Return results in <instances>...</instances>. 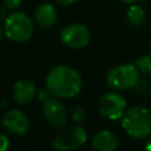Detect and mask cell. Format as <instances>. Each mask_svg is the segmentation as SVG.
<instances>
[{"label": "cell", "instance_id": "20", "mask_svg": "<svg viewBox=\"0 0 151 151\" xmlns=\"http://www.w3.org/2000/svg\"><path fill=\"white\" fill-rule=\"evenodd\" d=\"M0 9H1V13H0V15H1V19H2V20H5V19L7 18V11H8V7H7L5 4H2Z\"/></svg>", "mask_w": 151, "mask_h": 151}, {"label": "cell", "instance_id": "12", "mask_svg": "<svg viewBox=\"0 0 151 151\" xmlns=\"http://www.w3.org/2000/svg\"><path fill=\"white\" fill-rule=\"evenodd\" d=\"M34 19L35 22L42 27V28H50L52 27L57 19H58V12L57 8L48 2H44L39 5L34 11Z\"/></svg>", "mask_w": 151, "mask_h": 151}, {"label": "cell", "instance_id": "23", "mask_svg": "<svg viewBox=\"0 0 151 151\" xmlns=\"http://www.w3.org/2000/svg\"><path fill=\"white\" fill-rule=\"evenodd\" d=\"M149 54H150V55H151V50H150V52H149Z\"/></svg>", "mask_w": 151, "mask_h": 151}, {"label": "cell", "instance_id": "1", "mask_svg": "<svg viewBox=\"0 0 151 151\" xmlns=\"http://www.w3.org/2000/svg\"><path fill=\"white\" fill-rule=\"evenodd\" d=\"M45 86L51 96L61 99H71L80 93L83 78L74 68L66 65H58L47 73Z\"/></svg>", "mask_w": 151, "mask_h": 151}, {"label": "cell", "instance_id": "22", "mask_svg": "<svg viewBox=\"0 0 151 151\" xmlns=\"http://www.w3.org/2000/svg\"><path fill=\"white\" fill-rule=\"evenodd\" d=\"M145 151H151V138L147 140V143L145 145Z\"/></svg>", "mask_w": 151, "mask_h": 151}, {"label": "cell", "instance_id": "21", "mask_svg": "<svg viewBox=\"0 0 151 151\" xmlns=\"http://www.w3.org/2000/svg\"><path fill=\"white\" fill-rule=\"evenodd\" d=\"M119 1H122V2H124V4H126V5H132V4H134V2L138 1V0H119Z\"/></svg>", "mask_w": 151, "mask_h": 151}, {"label": "cell", "instance_id": "8", "mask_svg": "<svg viewBox=\"0 0 151 151\" xmlns=\"http://www.w3.org/2000/svg\"><path fill=\"white\" fill-rule=\"evenodd\" d=\"M42 113L46 120L54 127L61 129L66 126L67 112L61 101L55 98H48L42 103Z\"/></svg>", "mask_w": 151, "mask_h": 151}, {"label": "cell", "instance_id": "14", "mask_svg": "<svg viewBox=\"0 0 151 151\" xmlns=\"http://www.w3.org/2000/svg\"><path fill=\"white\" fill-rule=\"evenodd\" d=\"M136 65L142 73H145V74L151 73V55L144 54V55L139 57L136 61Z\"/></svg>", "mask_w": 151, "mask_h": 151}, {"label": "cell", "instance_id": "5", "mask_svg": "<svg viewBox=\"0 0 151 151\" xmlns=\"http://www.w3.org/2000/svg\"><path fill=\"white\" fill-rule=\"evenodd\" d=\"M86 140L87 134L85 129L80 125H76L57 134L52 145L57 151H73L84 145Z\"/></svg>", "mask_w": 151, "mask_h": 151}, {"label": "cell", "instance_id": "3", "mask_svg": "<svg viewBox=\"0 0 151 151\" xmlns=\"http://www.w3.org/2000/svg\"><path fill=\"white\" fill-rule=\"evenodd\" d=\"M34 26L31 18L20 11L8 14L2 24V34L14 42H25L31 39Z\"/></svg>", "mask_w": 151, "mask_h": 151}, {"label": "cell", "instance_id": "15", "mask_svg": "<svg viewBox=\"0 0 151 151\" xmlns=\"http://www.w3.org/2000/svg\"><path fill=\"white\" fill-rule=\"evenodd\" d=\"M85 110L81 107V106H74L73 109H72V112H71V117H72V119L76 122V123H78V124H80V123H83L84 122V119H85Z\"/></svg>", "mask_w": 151, "mask_h": 151}, {"label": "cell", "instance_id": "17", "mask_svg": "<svg viewBox=\"0 0 151 151\" xmlns=\"http://www.w3.org/2000/svg\"><path fill=\"white\" fill-rule=\"evenodd\" d=\"M50 96H51V93L47 91V88H46V90H41V91L39 92V94H38V99L44 103L45 100H47V99L50 98Z\"/></svg>", "mask_w": 151, "mask_h": 151}, {"label": "cell", "instance_id": "18", "mask_svg": "<svg viewBox=\"0 0 151 151\" xmlns=\"http://www.w3.org/2000/svg\"><path fill=\"white\" fill-rule=\"evenodd\" d=\"M1 142H2L1 151H7L8 150V146H9V142H8V139H7V137L5 134H1Z\"/></svg>", "mask_w": 151, "mask_h": 151}, {"label": "cell", "instance_id": "2", "mask_svg": "<svg viewBox=\"0 0 151 151\" xmlns=\"http://www.w3.org/2000/svg\"><path fill=\"white\" fill-rule=\"evenodd\" d=\"M122 127L136 139L151 136V111L143 106L129 109L122 118Z\"/></svg>", "mask_w": 151, "mask_h": 151}, {"label": "cell", "instance_id": "4", "mask_svg": "<svg viewBox=\"0 0 151 151\" xmlns=\"http://www.w3.org/2000/svg\"><path fill=\"white\" fill-rule=\"evenodd\" d=\"M139 68L133 64H122L111 68L106 76L110 88L122 91L134 87L139 81Z\"/></svg>", "mask_w": 151, "mask_h": 151}, {"label": "cell", "instance_id": "13", "mask_svg": "<svg viewBox=\"0 0 151 151\" xmlns=\"http://www.w3.org/2000/svg\"><path fill=\"white\" fill-rule=\"evenodd\" d=\"M126 18H127V21L130 25H132L134 27H140L146 21V12L139 5L132 4L127 8Z\"/></svg>", "mask_w": 151, "mask_h": 151}, {"label": "cell", "instance_id": "6", "mask_svg": "<svg viewBox=\"0 0 151 151\" xmlns=\"http://www.w3.org/2000/svg\"><path fill=\"white\" fill-rule=\"evenodd\" d=\"M60 39L65 46L70 48L79 50V48H84L88 44L90 32L85 25L73 22V24H68L61 29Z\"/></svg>", "mask_w": 151, "mask_h": 151}, {"label": "cell", "instance_id": "16", "mask_svg": "<svg viewBox=\"0 0 151 151\" xmlns=\"http://www.w3.org/2000/svg\"><path fill=\"white\" fill-rule=\"evenodd\" d=\"M21 1L22 0H2V4H5L8 7V9L15 11V9H18L20 7Z\"/></svg>", "mask_w": 151, "mask_h": 151}, {"label": "cell", "instance_id": "10", "mask_svg": "<svg viewBox=\"0 0 151 151\" xmlns=\"http://www.w3.org/2000/svg\"><path fill=\"white\" fill-rule=\"evenodd\" d=\"M37 97V86L33 81L28 79L18 80L12 88V98L15 103L20 105H26L31 103Z\"/></svg>", "mask_w": 151, "mask_h": 151}, {"label": "cell", "instance_id": "19", "mask_svg": "<svg viewBox=\"0 0 151 151\" xmlns=\"http://www.w3.org/2000/svg\"><path fill=\"white\" fill-rule=\"evenodd\" d=\"M54 1L59 5H63V6H71V5L76 4L78 0H54Z\"/></svg>", "mask_w": 151, "mask_h": 151}, {"label": "cell", "instance_id": "7", "mask_svg": "<svg viewBox=\"0 0 151 151\" xmlns=\"http://www.w3.org/2000/svg\"><path fill=\"white\" fill-rule=\"evenodd\" d=\"M126 100L118 93L109 92L101 96L99 100V111L100 113L111 120H117L123 118L125 113Z\"/></svg>", "mask_w": 151, "mask_h": 151}, {"label": "cell", "instance_id": "11", "mask_svg": "<svg viewBox=\"0 0 151 151\" xmlns=\"http://www.w3.org/2000/svg\"><path fill=\"white\" fill-rule=\"evenodd\" d=\"M91 145L96 151H116L118 147V138L109 130H99L93 134Z\"/></svg>", "mask_w": 151, "mask_h": 151}, {"label": "cell", "instance_id": "9", "mask_svg": "<svg viewBox=\"0 0 151 151\" xmlns=\"http://www.w3.org/2000/svg\"><path fill=\"white\" fill-rule=\"evenodd\" d=\"M2 125L8 132L15 136H22L29 129V119L22 111L18 109H11L4 114Z\"/></svg>", "mask_w": 151, "mask_h": 151}]
</instances>
